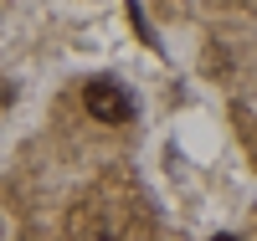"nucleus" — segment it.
<instances>
[{
  "mask_svg": "<svg viewBox=\"0 0 257 241\" xmlns=\"http://www.w3.org/2000/svg\"><path fill=\"white\" fill-rule=\"evenodd\" d=\"M82 103H88V113L98 123H128L134 118V98H128L118 82H108V77H93L82 87Z\"/></svg>",
  "mask_w": 257,
  "mask_h": 241,
  "instance_id": "f257e3e1",
  "label": "nucleus"
},
{
  "mask_svg": "<svg viewBox=\"0 0 257 241\" xmlns=\"http://www.w3.org/2000/svg\"><path fill=\"white\" fill-rule=\"evenodd\" d=\"M216 241H237V236H216Z\"/></svg>",
  "mask_w": 257,
  "mask_h": 241,
  "instance_id": "7ed1b4c3",
  "label": "nucleus"
},
{
  "mask_svg": "<svg viewBox=\"0 0 257 241\" xmlns=\"http://www.w3.org/2000/svg\"><path fill=\"white\" fill-rule=\"evenodd\" d=\"M128 21H134V31L149 41V47H160V36H155V26H149V21H144V11H139V0H128Z\"/></svg>",
  "mask_w": 257,
  "mask_h": 241,
  "instance_id": "f03ea898",
  "label": "nucleus"
}]
</instances>
